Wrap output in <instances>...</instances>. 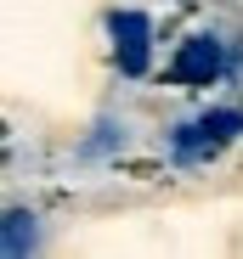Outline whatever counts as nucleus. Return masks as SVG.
<instances>
[{"label": "nucleus", "mask_w": 243, "mask_h": 259, "mask_svg": "<svg viewBox=\"0 0 243 259\" xmlns=\"http://www.w3.org/2000/svg\"><path fill=\"white\" fill-rule=\"evenodd\" d=\"M0 237H6V248H12V253H28V248H34V237H40V226L28 220V214H6V220H0Z\"/></svg>", "instance_id": "obj_3"}, {"label": "nucleus", "mask_w": 243, "mask_h": 259, "mask_svg": "<svg viewBox=\"0 0 243 259\" xmlns=\"http://www.w3.org/2000/svg\"><path fill=\"white\" fill-rule=\"evenodd\" d=\"M176 79H187V84L221 79V46L215 39H187V46L176 51Z\"/></svg>", "instance_id": "obj_2"}, {"label": "nucleus", "mask_w": 243, "mask_h": 259, "mask_svg": "<svg viewBox=\"0 0 243 259\" xmlns=\"http://www.w3.org/2000/svg\"><path fill=\"white\" fill-rule=\"evenodd\" d=\"M198 130H204L210 141H232L237 130H243V113H204V118H198Z\"/></svg>", "instance_id": "obj_4"}, {"label": "nucleus", "mask_w": 243, "mask_h": 259, "mask_svg": "<svg viewBox=\"0 0 243 259\" xmlns=\"http://www.w3.org/2000/svg\"><path fill=\"white\" fill-rule=\"evenodd\" d=\"M108 28H113L119 68H125L130 79H142V73H147V39H153L147 17H142V12H113V17H108Z\"/></svg>", "instance_id": "obj_1"}]
</instances>
